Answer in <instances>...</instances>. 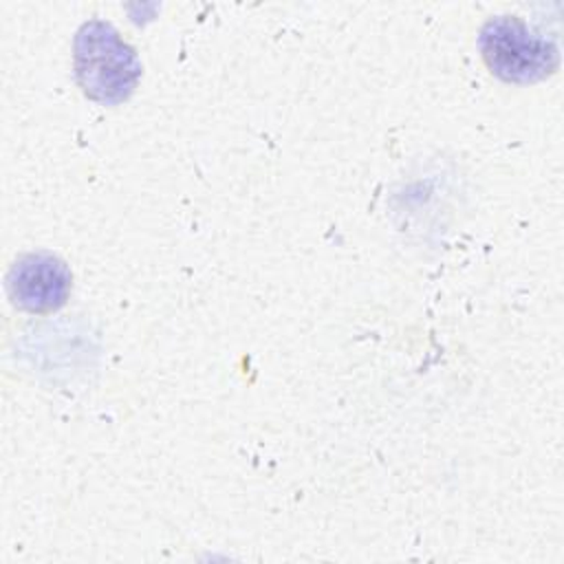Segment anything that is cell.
I'll use <instances>...</instances> for the list:
<instances>
[{"instance_id":"cell-1","label":"cell","mask_w":564,"mask_h":564,"mask_svg":"<svg viewBox=\"0 0 564 564\" xmlns=\"http://www.w3.org/2000/svg\"><path fill=\"white\" fill-rule=\"evenodd\" d=\"M73 70L82 93L101 106L128 101L141 82V59L119 31L99 18L84 22L73 40Z\"/></svg>"},{"instance_id":"cell-2","label":"cell","mask_w":564,"mask_h":564,"mask_svg":"<svg viewBox=\"0 0 564 564\" xmlns=\"http://www.w3.org/2000/svg\"><path fill=\"white\" fill-rule=\"evenodd\" d=\"M478 51L494 77L505 84H538L560 66L555 40L516 15H494L478 31Z\"/></svg>"},{"instance_id":"cell-3","label":"cell","mask_w":564,"mask_h":564,"mask_svg":"<svg viewBox=\"0 0 564 564\" xmlns=\"http://www.w3.org/2000/svg\"><path fill=\"white\" fill-rule=\"evenodd\" d=\"M73 291L68 264L48 253L33 251L15 258L7 273V295L11 304L31 315H51L59 311Z\"/></svg>"}]
</instances>
